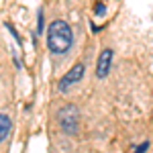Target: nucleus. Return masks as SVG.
Here are the masks:
<instances>
[{
	"label": "nucleus",
	"instance_id": "0eeeda50",
	"mask_svg": "<svg viewBox=\"0 0 153 153\" xmlns=\"http://www.w3.org/2000/svg\"><path fill=\"white\" fill-rule=\"evenodd\" d=\"M96 14H104V4H102V2L96 4Z\"/></svg>",
	"mask_w": 153,
	"mask_h": 153
},
{
	"label": "nucleus",
	"instance_id": "7ed1b4c3",
	"mask_svg": "<svg viewBox=\"0 0 153 153\" xmlns=\"http://www.w3.org/2000/svg\"><path fill=\"white\" fill-rule=\"evenodd\" d=\"M84 78V63H76L74 68H71L61 80H59V84H57V88L61 90V92H65L68 88H70L71 84H76V82H80Z\"/></svg>",
	"mask_w": 153,
	"mask_h": 153
},
{
	"label": "nucleus",
	"instance_id": "423d86ee",
	"mask_svg": "<svg viewBox=\"0 0 153 153\" xmlns=\"http://www.w3.org/2000/svg\"><path fill=\"white\" fill-rule=\"evenodd\" d=\"M147 149H149V141H145V143H141L137 149H135V153H147Z\"/></svg>",
	"mask_w": 153,
	"mask_h": 153
},
{
	"label": "nucleus",
	"instance_id": "20e7f679",
	"mask_svg": "<svg viewBox=\"0 0 153 153\" xmlns=\"http://www.w3.org/2000/svg\"><path fill=\"white\" fill-rule=\"evenodd\" d=\"M112 65V49H104L96 61V78H106Z\"/></svg>",
	"mask_w": 153,
	"mask_h": 153
},
{
	"label": "nucleus",
	"instance_id": "f257e3e1",
	"mask_svg": "<svg viewBox=\"0 0 153 153\" xmlns=\"http://www.w3.org/2000/svg\"><path fill=\"white\" fill-rule=\"evenodd\" d=\"M71 43H74V31H71L70 23L65 21H53L47 29V47L53 53H65L70 51Z\"/></svg>",
	"mask_w": 153,
	"mask_h": 153
},
{
	"label": "nucleus",
	"instance_id": "39448f33",
	"mask_svg": "<svg viewBox=\"0 0 153 153\" xmlns=\"http://www.w3.org/2000/svg\"><path fill=\"white\" fill-rule=\"evenodd\" d=\"M10 133V118L6 114H0V141H4Z\"/></svg>",
	"mask_w": 153,
	"mask_h": 153
},
{
	"label": "nucleus",
	"instance_id": "f03ea898",
	"mask_svg": "<svg viewBox=\"0 0 153 153\" xmlns=\"http://www.w3.org/2000/svg\"><path fill=\"white\" fill-rule=\"evenodd\" d=\"M57 120H59V127L65 131L68 135H76V131H78V120H80V110H78V106L65 104L63 108H59Z\"/></svg>",
	"mask_w": 153,
	"mask_h": 153
}]
</instances>
